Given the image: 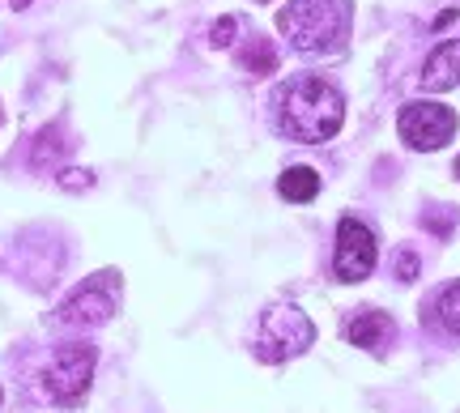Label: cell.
<instances>
[{
  "mask_svg": "<svg viewBox=\"0 0 460 413\" xmlns=\"http://www.w3.org/2000/svg\"><path fill=\"white\" fill-rule=\"evenodd\" d=\"M345 119V99L341 90L324 77H298L295 85H286L281 94V133L320 145L329 141Z\"/></svg>",
  "mask_w": 460,
  "mask_h": 413,
  "instance_id": "1",
  "label": "cell"
},
{
  "mask_svg": "<svg viewBox=\"0 0 460 413\" xmlns=\"http://www.w3.org/2000/svg\"><path fill=\"white\" fill-rule=\"evenodd\" d=\"M278 31L312 56L341 51L349 34V0H295L278 13Z\"/></svg>",
  "mask_w": 460,
  "mask_h": 413,
  "instance_id": "2",
  "label": "cell"
},
{
  "mask_svg": "<svg viewBox=\"0 0 460 413\" xmlns=\"http://www.w3.org/2000/svg\"><path fill=\"white\" fill-rule=\"evenodd\" d=\"M315 341V324L307 320V312H298L290 303L269 307L261 315V332H256V358L261 363H286Z\"/></svg>",
  "mask_w": 460,
  "mask_h": 413,
  "instance_id": "3",
  "label": "cell"
},
{
  "mask_svg": "<svg viewBox=\"0 0 460 413\" xmlns=\"http://www.w3.org/2000/svg\"><path fill=\"white\" fill-rule=\"evenodd\" d=\"M90 380H94V346H60L51 366L43 371V392L60 405H82L85 392H90Z\"/></svg>",
  "mask_w": 460,
  "mask_h": 413,
  "instance_id": "4",
  "label": "cell"
},
{
  "mask_svg": "<svg viewBox=\"0 0 460 413\" xmlns=\"http://www.w3.org/2000/svg\"><path fill=\"white\" fill-rule=\"evenodd\" d=\"M396 128H401V141L410 149H439L452 141L456 133V111L444 107V102H410V107H401V119H396Z\"/></svg>",
  "mask_w": 460,
  "mask_h": 413,
  "instance_id": "5",
  "label": "cell"
},
{
  "mask_svg": "<svg viewBox=\"0 0 460 413\" xmlns=\"http://www.w3.org/2000/svg\"><path fill=\"white\" fill-rule=\"evenodd\" d=\"M376 256H379L376 234L367 231L358 217H341V226H337V256H332V273H337V281L371 277Z\"/></svg>",
  "mask_w": 460,
  "mask_h": 413,
  "instance_id": "6",
  "label": "cell"
},
{
  "mask_svg": "<svg viewBox=\"0 0 460 413\" xmlns=\"http://www.w3.org/2000/svg\"><path fill=\"white\" fill-rule=\"evenodd\" d=\"M111 312H115V273H102V277L85 281L82 290L68 298L60 307V320L65 324H102V320H111Z\"/></svg>",
  "mask_w": 460,
  "mask_h": 413,
  "instance_id": "7",
  "label": "cell"
},
{
  "mask_svg": "<svg viewBox=\"0 0 460 413\" xmlns=\"http://www.w3.org/2000/svg\"><path fill=\"white\" fill-rule=\"evenodd\" d=\"M393 315H384V312H358L349 324H345V337H349V346H358V349H371V354H379V349L393 341Z\"/></svg>",
  "mask_w": 460,
  "mask_h": 413,
  "instance_id": "8",
  "label": "cell"
},
{
  "mask_svg": "<svg viewBox=\"0 0 460 413\" xmlns=\"http://www.w3.org/2000/svg\"><path fill=\"white\" fill-rule=\"evenodd\" d=\"M418 82H422V90H452L460 82V39H447V43L430 51Z\"/></svg>",
  "mask_w": 460,
  "mask_h": 413,
  "instance_id": "9",
  "label": "cell"
},
{
  "mask_svg": "<svg viewBox=\"0 0 460 413\" xmlns=\"http://www.w3.org/2000/svg\"><path fill=\"white\" fill-rule=\"evenodd\" d=\"M278 192L286 200H295V205H307V200L320 197V175H315L312 166H290L278 180Z\"/></svg>",
  "mask_w": 460,
  "mask_h": 413,
  "instance_id": "10",
  "label": "cell"
},
{
  "mask_svg": "<svg viewBox=\"0 0 460 413\" xmlns=\"http://www.w3.org/2000/svg\"><path fill=\"white\" fill-rule=\"evenodd\" d=\"M439 320H444L447 332L460 337V281H452L444 294H439Z\"/></svg>",
  "mask_w": 460,
  "mask_h": 413,
  "instance_id": "11",
  "label": "cell"
},
{
  "mask_svg": "<svg viewBox=\"0 0 460 413\" xmlns=\"http://www.w3.org/2000/svg\"><path fill=\"white\" fill-rule=\"evenodd\" d=\"M278 68V56H273V48L269 43H252V51H247V73H273Z\"/></svg>",
  "mask_w": 460,
  "mask_h": 413,
  "instance_id": "12",
  "label": "cell"
},
{
  "mask_svg": "<svg viewBox=\"0 0 460 413\" xmlns=\"http://www.w3.org/2000/svg\"><path fill=\"white\" fill-rule=\"evenodd\" d=\"M234 31H239V22H234V17H217V26H214V43H217V48H226V43H234Z\"/></svg>",
  "mask_w": 460,
  "mask_h": 413,
  "instance_id": "13",
  "label": "cell"
},
{
  "mask_svg": "<svg viewBox=\"0 0 460 413\" xmlns=\"http://www.w3.org/2000/svg\"><path fill=\"white\" fill-rule=\"evenodd\" d=\"M396 277L401 281L418 277V256H413V251H401V256H396Z\"/></svg>",
  "mask_w": 460,
  "mask_h": 413,
  "instance_id": "14",
  "label": "cell"
},
{
  "mask_svg": "<svg viewBox=\"0 0 460 413\" xmlns=\"http://www.w3.org/2000/svg\"><path fill=\"white\" fill-rule=\"evenodd\" d=\"M26 4H31V0H13V9H26Z\"/></svg>",
  "mask_w": 460,
  "mask_h": 413,
  "instance_id": "15",
  "label": "cell"
},
{
  "mask_svg": "<svg viewBox=\"0 0 460 413\" xmlns=\"http://www.w3.org/2000/svg\"><path fill=\"white\" fill-rule=\"evenodd\" d=\"M456 180H460V158H456Z\"/></svg>",
  "mask_w": 460,
  "mask_h": 413,
  "instance_id": "16",
  "label": "cell"
}]
</instances>
